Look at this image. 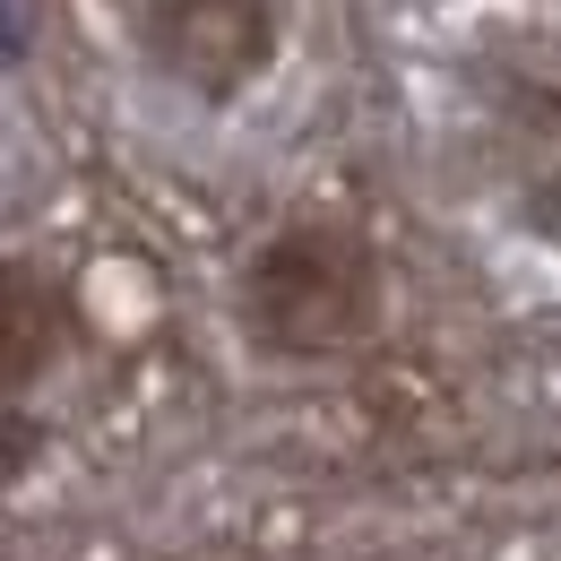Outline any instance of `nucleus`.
Masks as SVG:
<instances>
[{
  "mask_svg": "<svg viewBox=\"0 0 561 561\" xmlns=\"http://www.w3.org/2000/svg\"><path fill=\"white\" fill-rule=\"evenodd\" d=\"M371 302H380L371 242L302 216L260 242V260L242 277V329L277 354H337L371 329Z\"/></svg>",
  "mask_w": 561,
  "mask_h": 561,
  "instance_id": "obj_1",
  "label": "nucleus"
},
{
  "mask_svg": "<svg viewBox=\"0 0 561 561\" xmlns=\"http://www.w3.org/2000/svg\"><path fill=\"white\" fill-rule=\"evenodd\" d=\"M285 9L277 0H147L139 9V53L147 70L199 104H233L277 70Z\"/></svg>",
  "mask_w": 561,
  "mask_h": 561,
  "instance_id": "obj_2",
  "label": "nucleus"
},
{
  "mask_svg": "<svg viewBox=\"0 0 561 561\" xmlns=\"http://www.w3.org/2000/svg\"><path fill=\"white\" fill-rule=\"evenodd\" d=\"M61 354V285L35 268H0V398L26 389Z\"/></svg>",
  "mask_w": 561,
  "mask_h": 561,
  "instance_id": "obj_3",
  "label": "nucleus"
},
{
  "mask_svg": "<svg viewBox=\"0 0 561 561\" xmlns=\"http://www.w3.org/2000/svg\"><path fill=\"white\" fill-rule=\"evenodd\" d=\"M26 449H44V432H35L26 415H0V476H18V467H26Z\"/></svg>",
  "mask_w": 561,
  "mask_h": 561,
  "instance_id": "obj_4",
  "label": "nucleus"
},
{
  "mask_svg": "<svg viewBox=\"0 0 561 561\" xmlns=\"http://www.w3.org/2000/svg\"><path fill=\"white\" fill-rule=\"evenodd\" d=\"M527 225H536L545 242H561V173H553V182H536V191H527Z\"/></svg>",
  "mask_w": 561,
  "mask_h": 561,
  "instance_id": "obj_5",
  "label": "nucleus"
}]
</instances>
